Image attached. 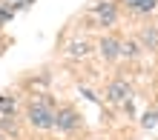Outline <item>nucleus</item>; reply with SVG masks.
I'll return each instance as SVG.
<instances>
[{
    "label": "nucleus",
    "instance_id": "f257e3e1",
    "mask_svg": "<svg viewBox=\"0 0 158 140\" xmlns=\"http://www.w3.org/2000/svg\"><path fill=\"white\" fill-rule=\"evenodd\" d=\"M26 120H29L32 129H40V132L55 129V100H49V97L32 100L29 109H26Z\"/></svg>",
    "mask_w": 158,
    "mask_h": 140
},
{
    "label": "nucleus",
    "instance_id": "f03ea898",
    "mask_svg": "<svg viewBox=\"0 0 158 140\" xmlns=\"http://www.w3.org/2000/svg\"><path fill=\"white\" fill-rule=\"evenodd\" d=\"M55 129L63 132V134H72L75 129H81V115H78L72 106L58 109V111H55Z\"/></svg>",
    "mask_w": 158,
    "mask_h": 140
},
{
    "label": "nucleus",
    "instance_id": "7ed1b4c3",
    "mask_svg": "<svg viewBox=\"0 0 158 140\" xmlns=\"http://www.w3.org/2000/svg\"><path fill=\"white\" fill-rule=\"evenodd\" d=\"M92 14L101 29H109V26L118 23V3H109V0H101L98 6H92Z\"/></svg>",
    "mask_w": 158,
    "mask_h": 140
},
{
    "label": "nucleus",
    "instance_id": "20e7f679",
    "mask_svg": "<svg viewBox=\"0 0 158 140\" xmlns=\"http://www.w3.org/2000/svg\"><path fill=\"white\" fill-rule=\"evenodd\" d=\"M106 97H109V103H115V106L129 103V100H132V89H129L127 80H112L109 89H106Z\"/></svg>",
    "mask_w": 158,
    "mask_h": 140
},
{
    "label": "nucleus",
    "instance_id": "39448f33",
    "mask_svg": "<svg viewBox=\"0 0 158 140\" xmlns=\"http://www.w3.org/2000/svg\"><path fill=\"white\" fill-rule=\"evenodd\" d=\"M98 52H101V57L104 60H118L121 57V37H115V34H104L98 40Z\"/></svg>",
    "mask_w": 158,
    "mask_h": 140
},
{
    "label": "nucleus",
    "instance_id": "423d86ee",
    "mask_svg": "<svg viewBox=\"0 0 158 140\" xmlns=\"http://www.w3.org/2000/svg\"><path fill=\"white\" fill-rule=\"evenodd\" d=\"M138 43L147 52H158V26H144L138 32Z\"/></svg>",
    "mask_w": 158,
    "mask_h": 140
},
{
    "label": "nucleus",
    "instance_id": "0eeeda50",
    "mask_svg": "<svg viewBox=\"0 0 158 140\" xmlns=\"http://www.w3.org/2000/svg\"><path fill=\"white\" fill-rule=\"evenodd\" d=\"M129 12H138V14H152L158 9V0H121Z\"/></svg>",
    "mask_w": 158,
    "mask_h": 140
},
{
    "label": "nucleus",
    "instance_id": "6e6552de",
    "mask_svg": "<svg viewBox=\"0 0 158 140\" xmlns=\"http://www.w3.org/2000/svg\"><path fill=\"white\" fill-rule=\"evenodd\" d=\"M141 52H144V49H141V43H138V40H121V57L135 60Z\"/></svg>",
    "mask_w": 158,
    "mask_h": 140
},
{
    "label": "nucleus",
    "instance_id": "1a4fd4ad",
    "mask_svg": "<svg viewBox=\"0 0 158 140\" xmlns=\"http://www.w3.org/2000/svg\"><path fill=\"white\" fill-rule=\"evenodd\" d=\"M66 54H69V57H75V60L86 57V54H89V43H86V40H72V43L66 46Z\"/></svg>",
    "mask_w": 158,
    "mask_h": 140
},
{
    "label": "nucleus",
    "instance_id": "9d476101",
    "mask_svg": "<svg viewBox=\"0 0 158 140\" xmlns=\"http://www.w3.org/2000/svg\"><path fill=\"white\" fill-rule=\"evenodd\" d=\"M0 132H9V134H17V123L12 117H0Z\"/></svg>",
    "mask_w": 158,
    "mask_h": 140
},
{
    "label": "nucleus",
    "instance_id": "9b49d317",
    "mask_svg": "<svg viewBox=\"0 0 158 140\" xmlns=\"http://www.w3.org/2000/svg\"><path fill=\"white\" fill-rule=\"evenodd\" d=\"M155 123H158V111H147V115L141 117V126L144 129H152Z\"/></svg>",
    "mask_w": 158,
    "mask_h": 140
},
{
    "label": "nucleus",
    "instance_id": "f8f14e48",
    "mask_svg": "<svg viewBox=\"0 0 158 140\" xmlns=\"http://www.w3.org/2000/svg\"><path fill=\"white\" fill-rule=\"evenodd\" d=\"M6 20H12V9H0V23H6Z\"/></svg>",
    "mask_w": 158,
    "mask_h": 140
},
{
    "label": "nucleus",
    "instance_id": "ddd939ff",
    "mask_svg": "<svg viewBox=\"0 0 158 140\" xmlns=\"http://www.w3.org/2000/svg\"><path fill=\"white\" fill-rule=\"evenodd\" d=\"M29 3H35V0H29Z\"/></svg>",
    "mask_w": 158,
    "mask_h": 140
}]
</instances>
